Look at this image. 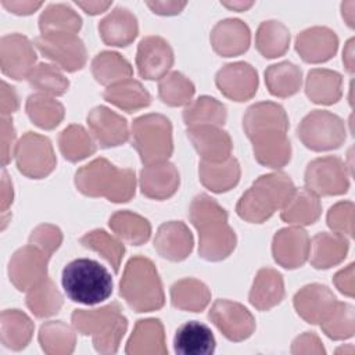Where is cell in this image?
Returning <instances> with one entry per match:
<instances>
[{"instance_id":"1","label":"cell","mask_w":355,"mask_h":355,"mask_svg":"<svg viewBox=\"0 0 355 355\" xmlns=\"http://www.w3.org/2000/svg\"><path fill=\"white\" fill-rule=\"evenodd\" d=\"M243 128L261 165L280 169L288 164L291 158V143L287 137L288 118L282 105L272 101L252 104L243 116Z\"/></svg>"},{"instance_id":"2","label":"cell","mask_w":355,"mask_h":355,"mask_svg":"<svg viewBox=\"0 0 355 355\" xmlns=\"http://www.w3.org/2000/svg\"><path fill=\"white\" fill-rule=\"evenodd\" d=\"M191 223L198 232V254L205 261H222L236 247L234 230L227 223V212L209 196L198 194L189 209Z\"/></svg>"},{"instance_id":"3","label":"cell","mask_w":355,"mask_h":355,"mask_svg":"<svg viewBox=\"0 0 355 355\" xmlns=\"http://www.w3.org/2000/svg\"><path fill=\"white\" fill-rule=\"evenodd\" d=\"M75 184L87 197L128 202L135 196L136 175L130 168H116L105 158H96L76 171Z\"/></svg>"},{"instance_id":"4","label":"cell","mask_w":355,"mask_h":355,"mask_svg":"<svg viewBox=\"0 0 355 355\" xmlns=\"http://www.w3.org/2000/svg\"><path fill=\"white\" fill-rule=\"evenodd\" d=\"M295 186L283 172L259 176L252 186L240 197L236 212L251 223H262L277 209H282L293 197Z\"/></svg>"},{"instance_id":"5","label":"cell","mask_w":355,"mask_h":355,"mask_svg":"<svg viewBox=\"0 0 355 355\" xmlns=\"http://www.w3.org/2000/svg\"><path fill=\"white\" fill-rule=\"evenodd\" d=\"M119 294L136 312L157 311L165 302L158 272L144 257H133L128 261L119 283Z\"/></svg>"},{"instance_id":"6","label":"cell","mask_w":355,"mask_h":355,"mask_svg":"<svg viewBox=\"0 0 355 355\" xmlns=\"http://www.w3.org/2000/svg\"><path fill=\"white\" fill-rule=\"evenodd\" d=\"M71 320L78 333L92 336L93 345L100 354H115L128 329V319L118 302L96 309H75Z\"/></svg>"},{"instance_id":"7","label":"cell","mask_w":355,"mask_h":355,"mask_svg":"<svg viewBox=\"0 0 355 355\" xmlns=\"http://www.w3.org/2000/svg\"><path fill=\"white\" fill-rule=\"evenodd\" d=\"M61 284L69 300L96 305L112 294L111 273L97 261L78 258L71 261L61 275Z\"/></svg>"},{"instance_id":"8","label":"cell","mask_w":355,"mask_h":355,"mask_svg":"<svg viewBox=\"0 0 355 355\" xmlns=\"http://www.w3.org/2000/svg\"><path fill=\"white\" fill-rule=\"evenodd\" d=\"M130 141L144 165L166 161L173 151L171 121L161 114L136 118L130 129Z\"/></svg>"},{"instance_id":"9","label":"cell","mask_w":355,"mask_h":355,"mask_svg":"<svg viewBox=\"0 0 355 355\" xmlns=\"http://www.w3.org/2000/svg\"><path fill=\"white\" fill-rule=\"evenodd\" d=\"M297 135L302 144L313 151L338 148L345 140V126L340 116L324 110L309 112L298 125Z\"/></svg>"},{"instance_id":"10","label":"cell","mask_w":355,"mask_h":355,"mask_svg":"<svg viewBox=\"0 0 355 355\" xmlns=\"http://www.w3.org/2000/svg\"><path fill=\"white\" fill-rule=\"evenodd\" d=\"M18 171L31 179H42L50 175L57 164L51 141L37 133L26 132L15 150Z\"/></svg>"},{"instance_id":"11","label":"cell","mask_w":355,"mask_h":355,"mask_svg":"<svg viewBox=\"0 0 355 355\" xmlns=\"http://www.w3.org/2000/svg\"><path fill=\"white\" fill-rule=\"evenodd\" d=\"M35 47L67 72L82 69L86 64V49L76 33H42L35 39Z\"/></svg>"},{"instance_id":"12","label":"cell","mask_w":355,"mask_h":355,"mask_svg":"<svg viewBox=\"0 0 355 355\" xmlns=\"http://www.w3.org/2000/svg\"><path fill=\"white\" fill-rule=\"evenodd\" d=\"M349 186L345 164L333 155L316 158L305 171V189L315 196H338Z\"/></svg>"},{"instance_id":"13","label":"cell","mask_w":355,"mask_h":355,"mask_svg":"<svg viewBox=\"0 0 355 355\" xmlns=\"http://www.w3.org/2000/svg\"><path fill=\"white\" fill-rule=\"evenodd\" d=\"M49 259V254L31 243L19 248L14 252L8 263V276L11 283L19 291H29L47 279Z\"/></svg>"},{"instance_id":"14","label":"cell","mask_w":355,"mask_h":355,"mask_svg":"<svg viewBox=\"0 0 355 355\" xmlns=\"http://www.w3.org/2000/svg\"><path fill=\"white\" fill-rule=\"evenodd\" d=\"M209 319L230 341H243L255 330V319L251 312L239 302L216 300L209 311Z\"/></svg>"},{"instance_id":"15","label":"cell","mask_w":355,"mask_h":355,"mask_svg":"<svg viewBox=\"0 0 355 355\" xmlns=\"http://www.w3.org/2000/svg\"><path fill=\"white\" fill-rule=\"evenodd\" d=\"M36 62V51L31 40L19 33L6 35L0 40V67L4 75L21 80L28 79Z\"/></svg>"},{"instance_id":"16","label":"cell","mask_w":355,"mask_h":355,"mask_svg":"<svg viewBox=\"0 0 355 355\" xmlns=\"http://www.w3.org/2000/svg\"><path fill=\"white\" fill-rule=\"evenodd\" d=\"M173 65V51L159 36H147L140 40L136 54V67L147 80L162 79Z\"/></svg>"},{"instance_id":"17","label":"cell","mask_w":355,"mask_h":355,"mask_svg":"<svg viewBox=\"0 0 355 355\" xmlns=\"http://www.w3.org/2000/svg\"><path fill=\"white\" fill-rule=\"evenodd\" d=\"M215 82L227 98L245 101L257 93L258 73L247 62H232L218 71Z\"/></svg>"},{"instance_id":"18","label":"cell","mask_w":355,"mask_h":355,"mask_svg":"<svg viewBox=\"0 0 355 355\" xmlns=\"http://www.w3.org/2000/svg\"><path fill=\"white\" fill-rule=\"evenodd\" d=\"M309 248L311 240L306 232L298 226L279 230L272 243L275 261L286 269L302 266L309 258Z\"/></svg>"},{"instance_id":"19","label":"cell","mask_w":355,"mask_h":355,"mask_svg":"<svg viewBox=\"0 0 355 355\" xmlns=\"http://www.w3.org/2000/svg\"><path fill=\"white\" fill-rule=\"evenodd\" d=\"M87 125L94 140L103 148L121 146L130 135L126 119L104 105H98L89 112Z\"/></svg>"},{"instance_id":"20","label":"cell","mask_w":355,"mask_h":355,"mask_svg":"<svg viewBox=\"0 0 355 355\" xmlns=\"http://www.w3.org/2000/svg\"><path fill=\"white\" fill-rule=\"evenodd\" d=\"M187 137L201 155V161L219 162L230 157L233 143L227 132L216 125L187 128Z\"/></svg>"},{"instance_id":"21","label":"cell","mask_w":355,"mask_h":355,"mask_svg":"<svg viewBox=\"0 0 355 355\" xmlns=\"http://www.w3.org/2000/svg\"><path fill=\"white\" fill-rule=\"evenodd\" d=\"M334 294L322 284H308L294 295L297 313L311 324H320L336 306Z\"/></svg>"},{"instance_id":"22","label":"cell","mask_w":355,"mask_h":355,"mask_svg":"<svg viewBox=\"0 0 355 355\" xmlns=\"http://www.w3.org/2000/svg\"><path fill=\"white\" fill-rule=\"evenodd\" d=\"M193 234L180 220L162 223L155 234L154 247L157 252L169 261L179 262L186 259L193 250Z\"/></svg>"},{"instance_id":"23","label":"cell","mask_w":355,"mask_h":355,"mask_svg":"<svg viewBox=\"0 0 355 355\" xmlns=\"http://www.w3.org/2000/svg\"><path fill=\"white\" fill-rule=\"evenodd\" d=\"M179 172L168 161L144 165L140 173L141 193L153 200H165L172 197L179 187Z\"/></svg>"},{"instance_id":"24","label":"cell","mask_w":355,"mask_h":355,"mask_svg":"<svg viewBox=\"0 0 355 355\" xmlns=\"http://www.w3.org/2000/svg\"><path fill=\"white\" fill-rule=\"evenodd\" d=\"M338 46V39L333 31L324 26L305 29L297 36L295 50L305 62H324L330 60Z\"/></svg>"},{"instance_id":"25","label":"cell","mask_w":355,"mask_h":355,"mask_svg":"<svg viewBox=\"0 0 355 355\" xmlns=\"http://www.w3.org/2000/svg\"><path fill=\"white\" fill-rule=\"evenodd\" d=\"M251 33L240 19H223L211 31V44L222 57L240 55L250 47Z\"/></svg>"},{"instance_id":"26","label":"cell","mask_w":355,"mask_h":355,"mask_svg":"<svg viewBox=\"0 0 355 355\" xmlns=\"http://www.w3.org/2000/svg\"><path fill=\"white\" fill-rule=\"evenodd\" d=\"M103 42L108 46L125 47L130 44L139 32L136 17L123 7H116L98 25Z\"/></svg>"},{"instance_id":"27","label":"cell","mask_w":355,"mask_h":355,"mask_svg":"<svg viewBox=\"0 0 355 355\" xmlns=\"http://www.w3.org/2000/svg\"><path fill=\"white\" fill-rule=\"evenodd\" d=\"M173 348L180 355H209L215 351V337L207 324L191 320L176 330Z\"/></svg>"},{"instance_id":"28","label":"cell","mask_w":355,"mask_h":355,"mask_svg":"<svg viewBox=\"0 0 355 355\" xmlns=\"http://www.w3.org/2000/svg\"><path fill=\"white\" fill-rule=\"evenodd\" d=\"M126 354H151L165 355L168 352L165 345L164 326L158 319H141L136 323L132 336L126 344Z\"/></svg>"},{"instance_id":"29","label":"cell","mask_w":355,"mask_h":355,"mask_svg":"<svg viewBox=\"0 0 355 355\" xmlns=\"http://www.w3.org/2000/svg\"><path fill=\"white\" fill-rule=\"evenodd\" d=\"M284 297V283L282 275L272 268L258 270L250 290V304L258 311H269L282 302Z\"/></svg>"},{"instance_id":"30","label":"cell","mask_w":355,"mask_h":355,"mask_svg":"<svg viewBox=\"0 0 355 355\" xmlns=\"http://www.w3.org/2000/svg\"><path fill=\"white\" fill-rule=\"evenodd\" d=\"M348 244V239L338 233H318L313 236L309 248L312 266L316 269H327L340 263L347 255Z\"/></svg>"},{"instance_id":"31","label":"cell","mask_w":355,"mask_h":355,"mask_svg":"<svg viewBox=\"0 0 355 355\" xmlns=\"http://www.w3.org/2000/svg\"><path fill=\"white\" fill-rule=\"evenodd\" d=\"M201 183L214 193H223L234 187L240 180V165L234 157L219 162L201 161L198 168Z\"/></svg>"},{"instance_id":"32","label":"cell","mask_w":355,"mask_h":355,"mask_svg":"<svg viewBox=\"0 0 355 355\" xmlns=\"http://www.w3.org/2000/svg\"><path fill=\"white\" fill-rule=\"evenodd\" d=\"M33 322L19 309H6L0 316L1 344L19 351L28 345L33 334Z\"/></svg>"},{"instance_id":"33","label":"cell","mask_w":355,"mask_h":355,"mask_svg":"<svg viewBox=\"0 0 355 355\" xmlns=\"http://www.w3.org/2000/svg\"><path fill=\"white\" fill-rule=\"evenodd\" d=\"M306 96L316 104H334L343 94V78L330 69H312L305 82Z\"/></svg>"},{"instance_id":"34","label":"cell","mask_w":355,"mask_h":355,"mask_svg":"<svg viewBox=\"0 0 355 355\" xmlns=\"http://www.w3.org/2000/svg\"><path fill=\"white\" fill-rule=\"evenodd\" d=\"M322 212L320 201L318 196L309 190L295 189L290 201L282 208L280 218L291 225L305 226L315 223Z\"/></svg>"},{"instance_id":"35","label":"cell","mask_w":355,"mask_h":355,"mask_svg":"<svg viewBox=\"0 0 355 355\" xmlns=\"http://www.w3.org/2000/svg\"><path fill=\"white\" fill-rule=\"evenodd\" d=\"M103 97L108 103L126 112L144 108L151 103L150 93L143 87L139 80L135 79H125L122 82L108 86L104 90Z\"/></svg>"},{"instance_id":"36","label":"cell","mask_w":355,"mask_h":355,"mask_svg":"<svg viewBox=\"0 0 355 355\" xmlns=\"http://www.w3.org/2000/svg\"><path fill=\"white\" fill-rule=\"evenodd\" d=\"M171 301L178 309L201 312L211 301V291L202 282L187 277L176 282L172 286Z\"/></svg>"},{"instance_id":"37","label":"cell","mask_w":355,"mask_h":355,"mask_svg":"<svg viewBox=\"0 0 355 355\" xmlns=\"http://www.w3.org/2000/svg\"><path fill=\"white\" fill-rule=\"evenodd\" d=\"M265 82L273 96L284 98L295 94L300 90L302 73L295 64L282 61L270 65L265 71Z\"/></svg>"},{"instance_id":"38","label":"cell","mask_w":355,"mask_h":355,"mask_svg":"<svg viewBox=\"0 0 355 355\" xmlns=\"http://www.w3.org/2000/svg\"><path fill=\"white\" fill-rule=\"evenodd\" d=\"M92 73L98 83L108 87L114 83L130 79L133 69L121 54L114 51H103L93 58Z\"/></svg>"},{"instance_id":"39","label":"cell","mask_w":355,"mask_h":355,"mask_svg":"<svg viewBox=\"0 0 355 355\" xmlns=\"http://www.w3.org/2000/svg\"><path fill=\"white\" fill-rule=\"evenodd\" d=\"M39 343L49 355L72 354L76 344L75 331L61 320H51L42 324L39 330Z\"/></svg>"},{"instance_id":"40","label":"cell","mask_w":355,"mask_h":355,"mask_svg":"<svg viewBox=\"0 0 355 355\" xmlns=\"http://www.w3.org/2000/svg\"><path fill=\"white\" fill-rule=\"evenodd\" d=\"M111 230L123 241L140 245L144 244L151 234V226L148 220L130 211L115 212L110 218Z\"/></svg>"},{"instance_id":"41","label":"cell","mask_w":355,"mask_h":355,"mask_svg":"<svg viewBox=\"0 0 355 355\" xmlns=\"http://www.w3.org/2000/svg\"><path fill=\"white\" fill-rule=\"evenodd\" d=\"M26 114L42 129H54L64 118V107L51 96L43 93L31 94L26 100Z\"/></svg>"},{"instance_id":"42","label":"cell","mask_w":355,"mask_h":355,"mask_svg":"<svg viewBox=\"0 0 355 355\" xmlns=\"http://www.w3.org/2000/svg\"><path fill=\"white\" fill-rule=\"evenodd\" d=\"M183 119L187 128L197 125L222 126L226 121V107L214 97L201 96L187 104L183 111Z\"/></svg>"},{"instance_id":"43","label":"cell","mask_w":355,"mask_h":355,"mask_svg":"<svg viewBox=\"0 0 355 355\" xmlns=\"http://www.w3.org/2000/svg\"><path fill=\"white\" fill-rule=\"evenodd\" d=\"M290 44V32L279 21H265L255 35V46L266 58L283 55Z\"/></svg>"},{"instance_id":"44","label":"cell","mask_w":355,"mask_h":355,"mask_svg":"<svg viewBox=\"0 0 355 355\" xmlns=\"http://www.w3.org/2000/svg\"><path fill=\"white\" fill-rule=\"evenodd\" d=\"M58 147L65 159L78 162L96 153L93 137L80 125H69L58 136Z\"/></svg>"},{"instance_id":"45","label":"cell","mask_w":355,"mask_h":355,"mask_svg":"<svg viewBox=\"0 0 355 355\" xmlns=\"http://www.w3.org/2000/svg\"><path fill=\"white\" fill-rule=\"evenodd\" d=\"M62 295L50 277L26 291V306L36 318H49L60 311Z\"/></svg>"},{"instance_id":"46","label":"cell","mask_w":355,"mask_h":355,"mask_svg":"<svg viewBox=\"0 0 355 355\" xmlns=\"http://www.w3.org/2000/svg\"><path fill=\"white\" fill-rule=\"evenodd\" d=\"M80 26V17L65 4H50L39 18V28L42 33H78Z\"/></svg>"},{"instance_id":"47","label":"cell","mask_w":355,"mask_h":355,"mask_svg":"<svg viewBox=\"0 0 355 355\" xmlns=\"http://www.w3.org/2000/svg\"><path fill=\"white\" fill-rule=\"evenodd\" d=\"M80 244L98 252L114 269L115 273L119 272L121 261L125 254V247L122 241L108 234L105 230H92L80 237Z\"/></svg>"},{"instance_id":"48","label":"cell","mask_w":355,"mask_h":355,"mask_svg":"<svg viewBox=\"0 0 355 355\" xmlns=\"http://www.w3.org/2000/svg\"><path fill=\"white\" fill-rule=\"evenodd\" d=\"M31 87L47 96H61L69 87V80L62 75L55 64L42 62L33 68L28 76Z\"/></svg>"},{"instance_id":"49","label":"cell","mask_w":355,"mask_h":355,"mask_svg":"<svg viewBox=\"0 0 355 355\" xmlns=\"http://www.w3.org/2000/svg\"><path fill=\"white\" fill-rule=\"evenodd\" d=\"M159 98L172 107L186 105L194 94V85L180 72H171L158 83Z\"/></svg>"},{"instance_id":"50","label":"cell","mask_w":355,"mask_h":355,"mask_svg":"<svg viewBox=\"0 0 355 355\" xmlns=\"http://www.w3.org/2000/svg\"><path fill=\"white\" fill-rule=\"evenodd\" d=\"M323 333L333 340H345L355 333L354 306L345 302H338L327 318L320 323Z\"/></svg>"},{"instance_id":"51","label":"cell","mask_w":355,"mask_h":355,"mask_svg":"<svg viewBox=\"0 0 355 355\" xmlns=\"http://www.w3.org/2000/svg\"><path fill=\"white\" fill-rule=\"evenodd\" d=\"M327 225L344 237L354 236V204L351 201L337 202L327 212Z\"/></svg>"},{"instance_id":"52","label":"cell","mask_w":355,"mask_h":355,"mask_svg":"<svg viewBox=\"0 0 355 355\" xmlns=\"http://www.w3.org/2000/svg\"><path fill=\"white\" fill-rule=\"evenodd\" d=\"M61 241H62L61 230L57 226L49 225V223H42L36 226L29 236V243L42 248L50 257L60 247Z\"/></svg>"},{"instance_id":"53","label":"cell","mask_w":355,"mask_h":355,"mask_svg":"<svg viewBox=\"0 0 355 355\" xmlns=\"http://www.w3.org/2000/svg\"><path fill=\"white\" fill-rule=\"evenodd\" d=\"M17 135L12 125V119L3 116L1 118V164L6 166L12 157H15L17 150Z\"/></svg>"},{"instance_id":"54","label":"cell","mask_w":355,"mask_h":355,"mask_svg":"<svg viewBox=\"0 0 355 355\" xmlns=\"http://www.w3.org/2000/svg\"><path fill=\"white\" fill-rule=\"evenodd\" d=\"M291 352L293 354H324V348L316 334L304 333L293 341Z\"/></svg>"},{"instance_id":"55","label":"cell","mask_w":355,"mask_h":355,"mask_svg":"<svg viewBox=\"0 0 355 355\" xmlns=\"http://www.w3.org/2000/svg\"><path fill=\"white\" fill-rule=\"evenodd\" d=\"M0 105H1V115L7 116L11 115L18 110V96L8 83L4 80L1 82V93H0Z\"/></svg>"},{"instance_id":"56","label":"cell","mask_w":355,"mask_h":355,"mask_svg":"<svg viewBox=\"0 0 355 355\" xmlns=\"http://www.w3.org/2000/svg\"><path fill=\"white\" fill-rule=\"evenodd\" d=\"M336 287L345 295L354 297V263L336 273L334 276Z\"/></svg>"},{"instance_id":"57","label":"cell","mask_w":355,"mask_h":355,"mask_svg":"<svg viewBox=\"0 0 355 355\" xmlns=\"http://www.w3.org/2000/svg\"><path fill=\"white\" fill-rule=\"evenodd\" d=\"M147 6L153 12L159 15H175L179 14L184 7V1H147Z\"/></svg>"},{"instance_id":"58","label":"cell","mask_w":355,"mask_h":355,"mask_svg":"<svg viewBox=\"0 0 355 355\" xmlns=\"http://www.w3.org/2000/svg\"><path fill=\"white\" fill-rule=\"evenodd\" d=\"M3 7H6L10 12L17 15H29L35 12L39 7H42L40 1H12V0H3Z\"/></svg>"},{"instance_id":"59","label":"cell","mask_w":355,"mask_h":355,"mask_svg":"<svg viewBox=\"0 0 355 355\" xmlns=\"http://www.w3.org/2000/svg\"><path fill=\"white\" fill-rule=\"evenodd\" d=\"M12 198H14V190H12V183L7 175V172L3 169L1 173V212L6 214L8 207L12 204Z\"/></svg>"},{"instance_id":"60","label":"cell","mask_w":355,"mask_h":355,"mask_svg":"<svg viewBox=\"0 0 355 355\" xmlns=\"http://www.w3.org/2000/svg\"><path fill=\"white\" fill-rule=\"evenodd\" d=\"M76 6L90 15H97L104 12L111 6V1H76Z\"/></svg>"},{"instance_id":"61","label":"cell","mask_w":355,"mask_h":355,"mask_svg":"<svg viewBox=\"0 0 355 355\" xmlns=\"http://www.w3.org/2000/svg\"><path fill=\"white\" fill-rule=\"evenodd\" d=\"M343 61L345 64V68L349 73L354 72V39L348 40L345 49H344V53H343Z\"/></svg>"},{"instance_id":"62","label":"cell","mask_w":355,"mask_h":355,"mask_svg":"<svg viewBox=\"0 0 355 355\" xmlns=\"http://www.w3.org/2000/svg\"><path fill=\"white\" fill-rule=\"evenodd\" d=\"M354 7H355V3H354V1L343 3V6H341L343 17L345 18L348 26H351V28H354Z\"/></svg>"},{"instance_id":"63","label":"cell","mask_w":355,"mask_h":355,"mask_svg":"<svg viewBox=\"0 0 355 355\" xmlns=\"http://www.w3.org/2000/svg\"><path fill=\"white\" fill-rule=\"evenodd\" d=\"M220 4H222V6H225V7H227V8H230V10L244 11V10L250 8L254 3H252V1H232V3H226V1H223V3H220Z\"/></svg>"}]
</instances>
